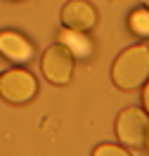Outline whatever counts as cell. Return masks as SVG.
<instances>
[{
	"label": "cell",
	"instance_id": "3",
	"mask_svg": "<svg viewBox=\"0 0 149 156\" xmlns=\"http://www.w3.org/2000/svg\"><path fill=\"white\" fill-rule=\"evenodd\" d=\"M116 137L126 147H144L149 137V114L137 107L123 109L116 118Z\"/></svg>",
	"mask_w": 149,
	"mask_h": 156
},
{
	"label": "cell",
	"instance_id": "9",
	"mask_svg": "<svg viewBox=\"0 0 149 156\" xmlns=\"http://www.w3.org/2000/svg\"><path fill=\"white\" fill-rule=\"evenodd\" d=\"M92 156H130V151L119 144H99L92 151Z\"/></svg>",
	"mask_w": 149,
	"mask_h": 156
},
{
	"label": "cell",
	"instance_id": "7",
	"mask_svg": "<svg viewBox=\"0 0 149 156\" xmlns=\"http://www.w3.org/2000/svg\"><path fill=\"white\" fill-rule=\"evenodd\" d=\"M59 43H64L66 48L73 52V57L78 55V57H88L90 55V43L80 33H76V31H69V29H64L59 31Z\"/></svg>",
	"mask_w": 149,
	"mask_h": 156
},
{
	"label": "cell",
	"instance_id": "6",
	"mask_svg": "<svg viewBox=\"0 0 149 156\" xmlns=\"http://www.w3.org/2000/svg\"><path fill=\"white\" fill-rule=\"evenodd\" d=\"M0 55L17 64H24L33 57V45L17 31H0Z\"/></svg>",
	"mask_w": 149,
	"mask_h": 156
},
{
	"label": "cell",
	"instance_id": "10",
	"mask_svg": "<svg viewBox=\"0 0 149 156\" xmlns=\"http://www.w3.org/2000/svg\"><path fill=\"white\" fill-rule=\"evenodd\" d=\"M142 102H144V111L149 114V80H147V85H144V92H142Z\"/></svg>",
	"mask_w": 149,
	"mask_h": 156
},
{
	"label": "cell",
	"instance_id": "2",
	"mask_svg": "<svg viewBox=\"0 0 149 156\" xmlns=\"http://www.w3.org/2000/svg\"><path fill=\"white\" fill-rule=\"evenodd\" d=\"M38 92V80L26 69H10L0 73V97L10 104H29Z\"/></svg>",
	"mask_w": 149,
	"mask_h": 156
},
{
	"label": "cell",
	"instance_id": "12",
	"mask_svg": "<svg viewBox=\"0 0 149 156\" xmlns=\"http://www.w3.org/2000/svg\"><path fill=\"white\" fill-rule=\"evenodd\" d=\"M147 147H149V137H147Z\"/></svg>",
	"mask_w": 149,
	"mask_h": 156
},
{
	"label": "cell",
	"instance_id": "1",
	"mask_svg": "<svg viewBox=\"0 0 149 156\" xmlns=\"http://www.w3.org/2000/svg\"><path fill=\"white\" fill-rule=\"evenodd\" d=\"M111 80L123 92H135L149 80V48L133 45L126 48L111 64Z\"/></svg>",
	"mask_w": 149,
	"mask_h": 156
},
{
	"label": "cell",
	"instance_id": "4",
	"mask_svg": "<svg viewBox=\"0 0 149 156\" xmlns=\"http://www.w3.org/2000/svg\"><path fill=\"white\" fill-rule=\"evenodd\" d=\"M40 71L52 85H66L73 76V52L64 43L50 45L40 57Z\"/></svg>",
	"mask_w": 149,
	"mask_h": 156
},
{
	"label": "cell",
	"instance_id": "5",
	"mask_svg": "<svg viewBox=\"0 0 149 156\" xmlns=\"http://www.w3.org/2000/svg\"><path fill=\"white\" fill-rule=\"evenodd\" d=\"M62 24L69 31L88 33L97 26V10L85 0H69L62 7Z\"/></svg>",
	"mask_w": 149,
	"mask_h": 156
},
{
	"label": "cell",
	"instance_id": "8",
	"mask_svg": "<svg viewBox=\"0 0 149 156\" xmlns=\"http://www.w3.org/2000/svg\"><path fill=\"white\" fill-rule=\"evenodd\" d=\"M128 26L133 33H137L142 38H149V10H135L128 17Z\"/></svg>",
	"mask_w": 149,
	"mask_h": 156
},
{
	"label": "cell",
	"instance_id": "11",
	"mask_svg": "<svg viewBox=\"0 0 149 156\" xmlns=\"http://www.w3.org/2000/svg\"><path fill=\"white\" fill-rule=\"evenodd\" d=\"M142 2H144V7H147V10H149V0H142Z\"/></svg>",
	"mask_w": 149,
	"mask_h": 156
}]
</instances>
